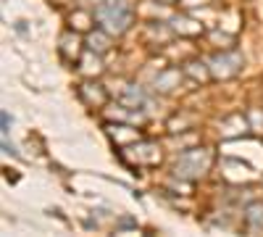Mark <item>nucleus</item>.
Listing matches in <instances>:
<instances>
[{
    "label": "nucleus",
    "mask_w": 263,
    "mask_h": 237,
    "mask_svg": "<svg viewBox=\"0 0 263 237\" xmlns=\"http://www.w3.org/2000/svg\"><path fill=\"white\" fill-rule=\"evenodd\" d=\"M211 63H213V69L224 66L221 71H218L221 77H232V74H237V69H239V66H242V58H239L237 53H221V56H216Z\"/></svg>",
    "instance_id": "obj_3"
},
{
    "label": "nucleus",
    "mask_w": 263,
    "mask_h": 237,
    "mask_svg": "<svg viewBox=\"0 0 263 237\" xmlns=\"http://www.w3.org/2000/svg\"><path fill=\"white\" fill-rule=\"evenodd\" d=\"M174 82H179V69H168L161 77H156V90L161 93H171L174 90Z\"/></svg>",
    "instance_id": "obj_5"
},
{
    "label": "nucleus",
    "mask_w": 263,
    "mask_h": 237,
    "mask_svg": "<svg viewBox=\"0 0 263 237\" xmlns=\"http://www.w3.org/2000/svg\"><path fill=\"white\" fill-rule=\"evenodd\" d=\"M211 150L205 148H195V150H187V153L179 156L177 166H174V174L182 177V179H197V177H203L208 166H211Z\"/></svg>",
    "instance_id": "obj_2"
},
{
    "label": "nucleus",
    "mask_w": 263,
    "mask_h": 237,
    "mask_svg": "<svg viewBox=\"0 0 263 237\" xmlns=\"http://www.w3.org/2000/svg\"><path fill=\"white\" fill-rule=\"evenodd\" d=\"M108 48H111V45H108L105 29H103V32H98V34H90V50H92V53H105Z\"/></svg>",
    "instance_id": "obj_7"
},
{
    "label": "nucleus",
    "mask_w": 263,
    "mask_h": 237,
    "mask_svg": "<svg viewBox=\"0 0 263 237\" xmlns=\"http://www.w3.org/2000/svg\"><path fill=\"white\" fill-rule=\"evenodd\" d=\"M98 21L103 24V29L108 34H121L129 29L132 24V8L124 3V0H111V3H103L98 8Z\"/></svg>",
    "instance_id": "obj_1"
},
{
    "label": "nucleus",
    "mask_w": 263,
    "mask_h": 237,
    "mask_svg": "<svg viewBox=\"0 0 263 237\" xmlns=\"http://www.w3.org/2000/svg\"><path fill=\"white\" fill-rule=\"evenodd\" d=\"M245 219H248V227H250L253 232H255V229H258V232H263V203H255V206H250Z\"/></svg>",
    "instance_id": "obj_6"
},
{
    "label": "nucleus",
    "mask_w": 263,
    "mask_h": 237,
    "mask_svg": "<svg viewBox=\"0 0 263 237\" xmlns=\"http://www.w3.org/2000/svg\"><path fill=\"white\" fill-rule=\"evenodd\" d=\"M166 3H171V0H166Z\"/></svg>",
    "instance_id": "obj_9"
},
{
    "label": "nucleus",
    "mask_w": 263,
    "mask_h": 237,
    "mask_svg": "<svg viewBox=\"0 0 263 237\" xmlns=\"http://www.w3.org/2000/svg\"><path fill=\"white\" fill-rule=\"evenodd\" d=\"M90 87H92V84H82V87H79L82 98L90 103V105H98V108H100V105H105V100H108L105 90L100 87V84H95V90H90Z\"/></svg>",
    "instance_id": "obj_4"
},
{
    "label": "nucleus",
    "mask_w": 263,
    "mask_h": 237,
    "mask_svg": "<svg viewBox=\"0 0 263 237\" xmlns=\"http://www.w3.org/2000/svg\"><path fill=\"white\" fill-rule=\"evenodd\" d=\"M124 103H126V105H142L145 98H142V93H140L137 87H132V90L124 95Z\"/></svg>",
    "instance_id": "obj_8"
}]
</instances>
